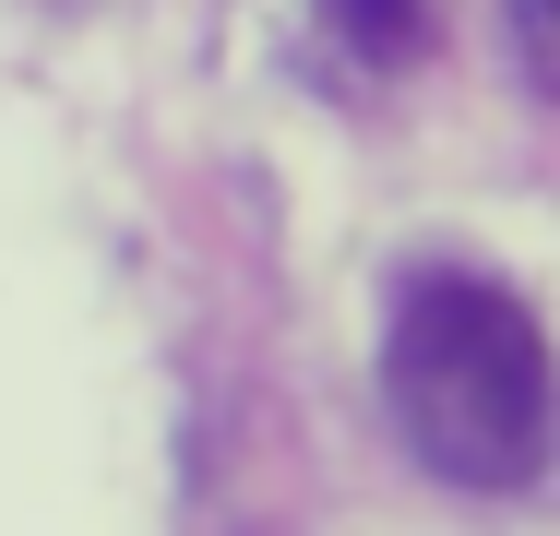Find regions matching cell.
<instances>
[{
    "label": "cell",
    "instance_id": "obj_2",
    "mask_svg": "<svg viewBox=\"0 0 560 536\" xmlns=\"http://www.w3.org/2000/svg\"><path fill=\"white\" fill-rule=\"evenodd\" d=\"M346 48H370V60H406L418 48V0H335Z\"/></svg>",
    "mask_w": 560,
    "mask_h": 536
},
{
    "label": "cell",
    "instance_id": "obj_1",
    "mask_svg": "<svg viewBox=\"0 0 560 536\" xmlns=\"http://www.w3.org/2000/svg\"><path fill=\"white\" fill-rule=\"evenodd\" d=\"M406 441L465 489H525L549 465V334L489 275H418L382 346Z\"/></svg>",
    "mask_w": 560,
    "mask_h": 536
}]
</instances>
